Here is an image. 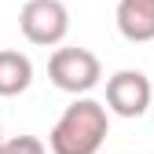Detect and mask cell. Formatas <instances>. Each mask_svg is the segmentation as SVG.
<instances>
[{
    "label": "cell",
    "instance_id": "obj_6",
    "mask_svg": "<svg viewBox=\"0 0 154 154\" xmlns=\"http://www.w3.org/2000/svg\"><path fill=\"white\" fill-rule=\"evenodd\" d=\"M29 85H33V63H29V55L15 51V48H4V51H0V95H4V99L22 95Z\"/></svg>",
    "mask_w": 154,
    "mask_h": 154
},
{
    "label": "cell",
    "instance_id": "obj_2",
    "mask_svg": "<svg viewBox=\"0 0 154 154\" xmlns=\"http://www.w3.org/2000/svg\"><path fill=\"white\" fill-rule=\"evenodd\" d=\"M48 77L55 88H63L70 95H85L99 85L103 66L88 48H55L48 59Z\"/></svg>",
    "mask_w": 154,
    "mask_h": 154
},
{
    "label": "cell",
    "instance_id": "obj_1",
    "mask_svg": "<svg viewBox=\"0 0 154 154\" xmlns=\"http://www.w3.org/2000/svg\"><path fill=\"white\" fill-rule=\"evenodd\" d=\"M110 132V114L95 99H77L63 110V118L48 132L51 154H99Z\"/></svg>",
    "mask_w": 154,
    "mask_h": 154
},
{
    "label": "cell",
    "instance_id": "obj_5",
    "mask_svg": "<svg viewBox=\"0 0 154 154\" xmlns=\"http://www.w3.org/2000/svg\"><path fill=\"white\" fill-rule=\"evenodd\" d=\"M118 29L125 41H154V0H118Z\"/></svg>",
    "mask_w": 154,
    "mask_h": 154
},
{
    "label": "cell",
    "instance_id": "obj_8",
    "mask_svg": "<svg viewBox=\"0 0 154 154\" xmlns=\"http://www.w3.org/2000/svg\"><path fill=\"white\" fill-rule=\"evenodd\" d=\"M0 154H4V140H0Z\"/></svg>",
    "mask_w": 154,
    "mask_h": 154
},
{
    "label": "cell",
    "instance_id": "obj_3",
    "mask_svg": "<svg viewBox=\"0 0 154 154\" xmlns=\"http://www.w3.org/2000/svg\"><path fill=\"white\" fill-rule=\"evenodd\" d=\"M18 26H22V37L29 44L51 48L70 29V11L63 0H26L18 11Z\"/></svg>",
    "mask_w": 154,
    "mask_h": 154
},
{
    "label": "cell",
    "instance_id": "obj_7",
    "mask_svg": "<svg viewBox=\"0 0 154 154\" xmlns=\"http://www.w3.org/2000/svg\"><path fill=\"white\" fill-rule=\"evenodd\" d=\"M4 154H48V150L37 136H15L4 143Z\"/></svg>",
    "mask_w": 154,
    "mask_h": 154
},
{
    "label": "cell",
    "instance_id": "obj_4",
    "mask_svg": "<svg viewBox=\"0 0 154 154\" xmlns=\"http://www.w3.org/2000/svg\"><path fill=\"white\" fill-rule=\"evenodd\" d=\"M154 99V88L143 70H118L106 81V106L118 118H143Z\"/></svg>",
    "mask_w": 154,
    "mask_h": 154
}]
</instances>
